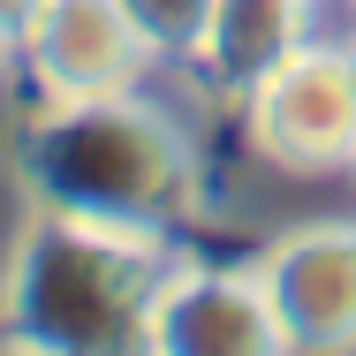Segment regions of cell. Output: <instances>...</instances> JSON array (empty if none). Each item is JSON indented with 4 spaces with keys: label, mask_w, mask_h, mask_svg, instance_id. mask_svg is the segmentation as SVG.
<instances>
[{
    "label": "cell",
    "mask_w": 356,
    "mask_h": 356,
    "mask_svg": "<svg viewBox=\"0 0 356 356\" xmlns=\"http://www.w3.org/2000/svg\"><path fill=\"white\" fill-rule=\"evenodd\" d=\"M8 182L23 205L182 235L205 205V137L159 69L137 91L23 106L8 129Z\"/></svg>",
    "instance_id": "obj_1"
},
{
    "label": "cell",
    "mask_w": 356,
    "mask_h": 356,
    "mask_svg": "<svg viewBox=\"0 0 356 356\" xmlns=\"http://www.w3.org/2000/svg\"><path fill=\"white\" fill-rule=\"evenodd\" d=\"M182 235L23 205L0 243V349L144 356L152 296Z\"/></svg>",
    "instance_id": "obj_2"
},
{
    "label": "cell",
    "mask_w": 356,
    "mask_h": 356,
    "mask_svg": "<svg viewBox=\"0 0 356 356\" xmlns=\"http://www.w3.org/2000/svg\"><path fill=\"white\" fill-rule=\"evenodd\" d=\"M235 144L288 182H349L356 167V46L303 38L235 106Z\"/></svg>",
    "instance_id": "obj_3"
},
{
    "label": "cell",
    "mask_w": 356,
    "mask_h": 356,
    "mask_svg": "<svg viewBox=\"0 0 356 356\" xmlns=\"http://www.w3.org/2000/svg\"><path fill=\"white\" fill-rule=\"evenodd\" d=\"M159 61L137 38L122 0H38L23 38H15V99L23 106H69V99H106L152 83Z\"/></svg>",
    "instance_id": "obj_4"
},
{
    "label": "cell",
    "mask_w": 356,
    "mask_h": 356,
    "mask_svg": "<svg viewBox=\"0 0 356 356\" xmlns=\"http://www.w3.org/2000/svg\"><path fill=\"white\" fill-rule=\"evenodd\" d=\"M144 356H288L258 258H213L175 243L152 296Z\"/></svg>",
    "instance_id": "obj_5"
},
{
    "label": "cell",
    "mask_w": 356,
    "mask_h": 356,
    "mask_svg": "<svg viewBox=\"0 0 356 356\" xmlns=\"http://www.w3.org/2000/svg\"><path fill=\"white\" fill-rule=\"evenodd\" d=\"M250 258L266 273L288 356H349L356 349V213L288 220Z\"/></svg>",
    "instance_id": "obj_6"
},
{
    "label": "cell",
    "mask_w": 356,
    "mask_h": 356,
    "mask_svg": "<svg viewBox=\"0 0 356 356\" xmlns=\"http://www.w3.org/2000/svg\"><path fill=\"white\" fill-rule=\"evenodd\" d=\"M303 38H311V0H213L190 61L167 69V76H182V83L197 91V106L227 114L258 76L281 69Z\"/></svg>",
    "instance_id": "obj_7"
},
{
    "label": "cell",
    "mask_w": 356,
    "mask_h": 356,
    "mask_svg": "<svg viewBox=\"0 0 356 356\" xmlns=\"http://www.w3.org/2000/svg\"><path fill=\"white\" fill-rule=\"evenodd\" d=\"M122 8H129V23H137V38L152 46L159 69H182L205 15H213V0H122Z\"/></svg>",
    "instance_id": "obj_8"
},
{
    "label": "cell",
    "mask_w": 356,
    "mask_h": 356,
    "mask_svg": "<svg viewBox=\"0 0 356 356\" xmlns=\"http://www.w3.org/2000/svg\"><path fill=\"white\" fill-rule=\"evenodd\" d=\"M31 8H38V0H0V83H8V69H15V38H23Z\"/></svg>",
    "instance_id": "obj_9"
},
{
    "label": "cell",
    "mask_w": 356,
    "mask_h": 356,
    "mask_svg": "<svg viewBox=\"0 0 356 356\" xmlns=\"http://www.w3.org/2000/svg\"><path fill=\"white\" fill-rule=\"evenodd\" d=\"M349 190H356V167H349Z\"/></svg>",
    "instance_id": "obj_10"
}]
</instances>
